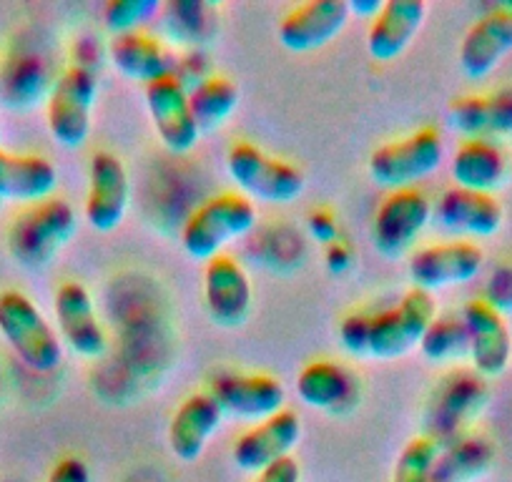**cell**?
<instances>
[{
	"instance_id": "1",
	"label": "cell",
	"mask_w": 512,
	"mask_h": 482,
	"mask_svg": "<svg viewBox=\"0 0 512 482\" xmlns=\"http://www.w3.org/2000/svg\"><path fill=\"white\" fill-rule=\"evenodd\" d=\"M76 234V211L66 199L51 196L26 206L8 229V252L21 267L43 269Z\"/></svg>"
},
{
	"instance_id": "2",
	"label": "cell",
	"mask_w": 512,
	"mask_h": 482,
	"mask_svg": "<svg viewBox=\"0 0 512 482\" xmlns=\"http://www.w3.org/2000/svg\"><path fill=\"white\" fill-rule=\"evenodd\" d=\"M254 224V201L241 194L211 196L186 219L181 229V247L196 262H211L229 241L249 234Z\"/></svg>"
},
{
	"instance_id": "3",
	"label": "cell",
	"mask_w": 512,
	"mask_h": 482,
	"mask_svg": "<svg viewBox=\"0 0 512 482\" xmlns=\"http://www.w3.org/2000/svg\"><path fill=\"white\" fill-rule=\"evenodd\" d=\"M0 334L23 365L38 375L58 370L63 362L56 329L46 322L41 309L16 289L0 294Z\"/></svg>"
},
{
	"instance_id": "4",
	"label": "cell",
	"mask_w": 512,
	"mask_h": 482,
	"mask_svg": "<svg viewBox=\"0 0 512 482\" xmlns=\"http://www.w3.org/2000/svg\"><path fill=\"white\" fill-rule=\"evenodd\" d=\"M442 159H445V141L440 131L420 129L405 139L374 149L367 161V171L379 189H415L417 181L440 169Z\"/></svg>"
},
{
	"instance_id": "5",
	"label": "cell",
	"mask_w": 512,
	"mask_h": 482,
	"mask_svg": "<svg viewBox=\"0 0 512 482\" xmlns=\"http://www.w3.org/2000/svg\"><path fill=\"white\" fill-rule=\"evenodd\" d=\"M226 171L241 196H246L249 201L256 199L282 206L292 204L304 194V186H307V179L297 166L274 159L246 141L231 146L226 154Z\"/></svg>"
},
{
	"instance_id": "6",
	"label": "cell",
	"mask_w": 512,
	"mask_h": 482,
	"mask_svg": "<svg viewBox=\"0 0 512 482\" xmlns=\"http://www.w3.org/2000/svg\"><path fill=\"white\" fill-rule=\"evenodd\" d=\"M98 81L86 66H71L48 93L46 124L53 141L68 151L83 149L91 136Z\"/></svg>"
},
{
	"instance_id": "7",
	"label": "cell",
	"mask_w": 512,
	"mask_h": 482,
	"mask_svg": "<svg viewBox=\"0 0 512 482\" xmlns=\"http://www.w3.org/2000/svg\"><path fill=\"white\" fill-rule=\"evenodd\" d=\"M437 304L430 292L412 287L397 307L372 317L369 334V357L397 359L405 357L412 347H420L427 327L435 322Z\"/></svg>"
},
{
	"instance_id": "8",
	"label": "cell",
	"mask_w": 512,
	"mask_h": 482,
	"mask_svg": "<svg viewBox=\"0 0 512 482\" xmlns=\"http://www.w3.org/2000/svg\"><path fill=\"white\" fill-rule=\"evenodd\" d=\"M432 204L420 189L390 191L379 204L372 221V241L382 257H405L417 236L430 224Z\"/></svg>"
},
{
	"instance_id": "9",
	"label": "cell",
	"mask_w": 512,
	"mask_h": 482,
	"mask_svg": "<svg viewBox=\"0 0 512 482\" xmlns=\"http://www.w3.org/2000/svg\"><path fill=\"white\" fill-rule=\"evenodd\" d=\"M490 390L485 385V377L477 372H455L442 382L440 390L435 392V400L430 402L427 412V427L437 445H450L457 440L460 430L470 425L475 415H480L482 407L487 405Z\"/></svg>"
},
{
	"instance_id": "10",
	"label": "cell",
	"mask_w": 512,
	"mask_h": 482,
	"mask_svg": "<svg viewBox=\"0 0 512 482\" xmlns=\"http://www.w3.org/2000/svg\"><path fill=\"white\" fill-rule=\"evenodd\" d=\"M485 264V252L472 241H447L432 247L417 249L407 264L415 289L435 292V289L460 287L472 282Z\"/></svg>"
},
{
	"instance_id": "11",
	"label": "cell",
	"mask_w": 512,
	"mask_h": 482,
	"mask_svg": "<svg viewBox=\"0 0 512 482\" xmlns=\"http://www.w3.org/2000/svg\"><path fill=\"white\" fill-rule=\"evenodd\" d=\"M146 108H149L151 124L159 134L161 144L171 154H189L199 144V126L191 113L189 91L179 76H166L149 83L144 91Z\"/></svg>"
},
{
	"instance_id": "12",
	"label": "cell",
	"mask_w": 512,
	"mask_h": 482,
	"mask_svg": "<svg viewBox=\"0 0 512 482\" xmlns=\"http://www.w3.org/2000/svg\"><path fill=\"white\" fill-rule=\"evenodd\" d=\"M131 199V184L123 161L111 151H96L88 164L86 221L91 229L108 234L123 224Z\"/></svg>"
},
{
	"instance_id": "13",
	"label": "cell",
	"mask_w": 512,
	"mask_h": 482,
	"mask_svg": "<svg viewBox=\"0 0 512 482\" xmlns=\"http://www.w3.org/2000/svg\"><path fill=\"white\" fill-rule=\"evenodd\" d=\"M251 282L236 259L219 254L204 269V304L211 322L221 329H236L249 319Z\"/></svg>"
},
{
	"instance_id": "14",
	"label": "cell",
	"mask_w": 512,
	"mask_h": 482,
	"mask_svg": "<svg viewBox=\"0 0 512 482\" xmlns=\"http://www.w3.org/2000/svg\"><path fill=\"white\" fill-rule=\"evenodd\" d=\"M462 322L470 337V362L472 370L485 380L500 377L510 365L512 337L505 317L485 299H472L462 309Z\"/></svg>"
},
{
	"instance_id": "15",
	"label": "cell",
	"mask_w": 512,
	"mask_h": 482,
	"mask_svg": "<svg viewBox=\"0 0 512 482\" xmlns=\"http://www.w3.org/2000/svg\"><path fill=\"white\" fill-rule=\"evenodd\" d=\"M349 23L347 0H309L292 8L277 28V38L287 51L309 53L329 46Z\"/></svg>"
},
{
	"instance_id": "16",
	"label": "cell",
	"mask_w": 512,
	"mask_h": 482,
	"mask_svg": "<svg viewBox=\"0 0 512 482\" xmlns=\"http://www.w3.org/2000/svg\"><path fill=\"white\" fill-rule=\"evenodd\" d=\"M53 309L61 339L73 352L86 359H98L106 352V332L96 317L91 292L81 282H63L53 297Z\"/></svg>"
},
{
	"instance_id": "17",
	"label": "cell",
	"mask_w": 512,
	"mask_h": 482,
	"mask_svg": "<svg viewBox=\"0 0 512 482\" xmlns=\"http://www.w3.org/2000/svg\"><path fill=\"white\" fill-rule=\"evenodd\" d=\"M209 392L216 397L224 415L251 422H264L282 412L287 400L282 382L269 375H219L211 382Z\"/></svg>"
},
{
	"instance_id": "18",
	"label": "cell",
	"mask_w": 512,
	"mask_h": 482,
	"mask_svg": "<svg viewBox=\"0 0 512 482\" xmlns=\"http://www.w3.org/2000/svg\"><path fill=\"white\" fill-rule=\"evenodd\" d=\"M302 440V422L292 410H282L264 422L246 430L234 445L236 467L246 472H262L274 462L289 457V452Z\"/></svg>"
},
{
	"instance_id": "19",
	"label": "cell",
	"mask_w": 512,
	"mask_h": 482,
	"mask_svg": "<svg viewBox=\"0 0 512 482\" xmlns=\"http://www.w3.org/2000/svg\"><path fill=\"white\" fill-rule=\"evenodd\" d=\"M512 51V11L507 6L495 8V11L485 13L480 21L470 26L460 43V61L462 73L467 78H480L490 76L502 58Z\"/></svg>"
},
{
	"instance_id": "20",
	"label": "cell",
	"mask_w": 512,
	"mask_h": 482,
	"mask_svg": "<svg viewBox=\"0 0 512 482\" xmlns=\"http://www.w3.org/2000/svg\"><path fill=\"white\" fill-rule=\"evenodd\" d=\"M224 422V410L211 392L189 395L169 425V450L181 462H196Z\"/></svg>"
},
{
	"instance_id": "21",
	"label": "cell",
	"mask_w": 512,
	"mask_h": 482,
	"mask_svg": "<svg viewBox=\"0 0 512 482\" xmlns=\"http://www.w3.org/2000/svg\"><path fill=\"white\" fill-rule=\"evenodd\" d=\"M427 18L425 0H387L367 33V51L374 61H397L420 33Z\"/></svg>"
},
{
	"instance_id": "22",
	"label": "cell",
	"mask_w": 512,
	"mask_h": 482,
	"mask_svg": "<svg viewBox=\"0 0 512 482\" xmlns=\"http://www.w3.org/2000/svg\"><path fill=\"white\" fill-rule=\"evenodd\" d=\"M437 221L447 231L465 236H492L500 231L505 221L502 204L492 194H480V191L460 189L452 186L437 201Z\"/></svg>"
},
{
	"instance_id": "23",
	"label": "cell",
	"mask_w": 512,
	"mask_h": 482,
	"mask_svg": "<svg viewBox=\"0 0 512 482\" xmlns=\"http://www.w3.org/2000/svg\"><path fill=\"white\" fill-rule=\"evenodd\" d=\"M108 58L121 76L146 86L159 78L176 76V63H179L164 43L141 31L113 36L108 43Z\"/></svg>"
},
{
	"instance_id": "24",
	"label": "cell",
	"mask_w": 512,
	"mask_h": 482,
	"mask_svg": "<svg viewBox=\"0 0 512 482\" xmlns=\"http://www.w3.org/2000/svg\"><path fill=\"white\" fill-rule=\"evenodd\" d=\"M447 121L467 139L492 141L495 136H512V88L490 96H462L452 101Z\"/></svg>"
},
{
	"instance_id": "25",
	"label": "cell",
	"mask_w": 512,
	"mask_h": 482,
	"mask_svg": "<svg viewBox=\"0 0 512 482\" xmlns=\"http://www.w3.org/2000/svg\"><path fill=\"white\" fill-rule=\"evenodd\" d=\"M56 186L58 171L48 159L0 149V201H26L31 206L51 199Z\"/></svg>"
},
{
	"instance_id": "26",
	"label": "cell",
	"mask_w": 512,
	"mask_h": 482,
	"mask_svg": "<svg viewBox=\"0 0 512 482\" xmlns=\"http://www.w3.org/2000/svg\"><path fill=\"white\" fill-rule=\"evenodd\" d=\"M450 171L460 189L492 194L505 184L507 159L495 141L467 139L457 146Z\"/></svg>"
},
{
	"instance_id": "27",
	"label": "cell",
	"mask_w": 512,
	"mask_h": 482,
	"mask_svg": "<svg viewBox=\"0 0 512 482\" xmlns=\"http://www.w3.org/2000/svg\"><path fill=\"white\" fill-rule=\"evenodd\" d=\"M297 395L314 410H337L352 395V377L334 362H309L297 377Z\"/></svg>"
},
{
	"instance_id": "28",
	"label": "cell",
	"mask_w": 512,
	"mask_h": 482,
	"mask_svg": "<svg viewBox=\"0 0 512 482\" xmlns=\"http://www.w3.org/2000/svg\"><path fill=\"white\" fill-rule=\"evenodd\" d=\"M492 455L495 450L485 437H457L440 447L432 482H472L490 467Z\"/></svg>"
},
{
	"instance_id": "29",
	"label": "cell",
	"mask_w": 512,
	"mask_h": 482,
	"mask_svg": "<svg viewBox=\"0 0 512 482\" xmlns=\"http://www.w3.org/2000/svg\"><path fill=\"white\" fill-rule=\"evenodd\" d=\"M239 98L236 83L224 76H211L196 83L194 91H189V101L201 134L221 129L231 118V113L239 108Z\"/></svg>"
},
{
	"instance_id": "30",
	"label": "cell",
	"mask_w": 512,
	"mask_h": 482,
	"mask_svg": "<svg viewBox=\"0 0 512 482\" xmlns=\"http://www.w3.org/2000/svg\"><path fill=\"white\" fill-rule=\"evenodd\" d=\"M46 91V71L36 58H18L8 63L0 76V98L11 108H31Z\"/></svg>"
},
{
	"instance_id": "31",
	"label": "cell",
	"mask_w": 512,
	"mask_h": 482,
	"mask_svg": "<svg viewBox=\"0 0 512 482\" xmlns=\"http://www.w3.org/2000/svg\"><path fill=\"white\" fill-rule=\"evenodd\" d=\"M420 349L432 362H452L470 354V337L462 317H435L422 337Z\"/></svg>"
},
{
	"instance_id": "32",
	"label": "cell",
	"mask_w": 512,
	"mask_h": 482,
	"mask_svg": "<svg viewBox=\"0 0 512 482\" xmlns=\"http://www.w3.org/2000/svg\"><path fill=\"white\" fill-rule=\"evenodd\" d=\"M437 457H440V445L432 437H415L402 447L392 482H432Z\"/></svg>"
},
{
	"instance_id": "33",
	"label": "cell",
	"mask_w": 512,
	"mask_h": 482,
	"mask_svg": "<svg viewBox=\"0 0 512 482\" xmlns=\"http://www.w3.org/2000/svg\"><path fill=\"white\" fill-rule=\"evenodd\" d=\"M156 11L159 0H111L103 11V23L113 36H118L136 31V26H141Z\"/></svg>"
},
{
	"instance_id": "34",
	"label": "cell",
	"mask_w": 512,
	"mask_h": 482,
	"mask_svg": "<svg viewBox=\"0 0 512 482\" xmlns=\"http://www.w3.org/2000/svg\"><path fill=\"white\" fill-rule=\"evenodd\" d=\"M369 334H372V317L367 314H349L339 324L342 347L352 354H369Z\"/></svg>"
},
{
	"instance_id": "35",
	"label": "cell",
	"mask_w": 512,
	"mask_h": 482,
	"mask_svg": "<svg viewBox=\"0 0 512 482\" xmlns=\"http://www.w3.org/2000/svg\"><path fill=\"white\" fill-rule=\"evenodd\" d=\"M490 307H495L497 312L502 309H512V269H497L490 279V287H487V299Z\"/></svg>"
},
{
	"instance_id": "36",
	"label": "cell",
	"mask_w": 512,
	"mask_h": 482,
	"mask_svg": "<svg viewBox=\"0 0 512 482\" xmlns=\"http://www.w3.org/2000/svg\"><path fill=\"white\" fill-rule=\"evenodd\" d=\"M254 482H302V467H299V462L289 455L284 457V460L269 465L267 470L256 472Z\"/></svg>"
},
{
	"instance_id": "37",
	"label": "cell",
	"mask_w": 512,
	"mask_h": 482,
	"mask_svg": "<svg viewBox=\"0 0 512 482\" xmlns=\"http://www.w3.org/2000/svg\"><path fill=\"white\" fill-rule=\"evenodd\" d=\"M46 482H91V472L81 457H63L56 462Z\"/></svg>"
},
{
	"instance_id": "38",
	"label": "cell",
	"mask_w": 512,
	"mask_h": 482,
	"mask_svg": "<svg viewBox=\"0 0 512 482\" xmlns=\"http://www.w3.org/2000/svg\"><path fill=\"white\" fill-rule=\"evenodd\" d=\"M307 226L312 239H317L324 247H332L334 241H339V226L334 216L327 214V211H317V214L309 216Z\"/></svg>"
},
{
	"instance_id": "39",
	"label": "cell",
	"mask_w": 512,
	"mask_h": 482,
	"mask_svg": "<svg viewBox=\"0 0 512 482\" xmlns=\"http://www.w3.org/2000/svg\"><path fill=\"white\" fill-rule=\"evenodd\" d=\"M327 267L334 274H342L352 267V252L344 247L342 241H334L332 247H327Z\"/></svg>"
},
{
	"instance_id": "40",
	"label": "cell",
	"mask_w": 512,
	"mask_h": 482,
	"mask_svg": "<svg viewBox=\"0 0 512 482\" xmlns=\"http://www.w3.org/2000/svg\"><path fill=\"white\" fill-rule=\"evenodd\" d=\"M384 3H379V0H357V3H349V13H357V16H364V18H372L377 16L379 11H382Z\"/></svg>"
},
{
	"instance_id": "41",
	"label": "cell",
	"mask_w": 512,
	"mask_h": 482,
	"mask_svg": "<svg viewBox=\"0 0 512 482\" xmlns=\"http://www.w3.org/2000/svg\"><path fill=\"white\" fill-rule=\"evenodd\" d=\"M0 204H3V201H0Z\"/></svg>"
}]
</instances>
